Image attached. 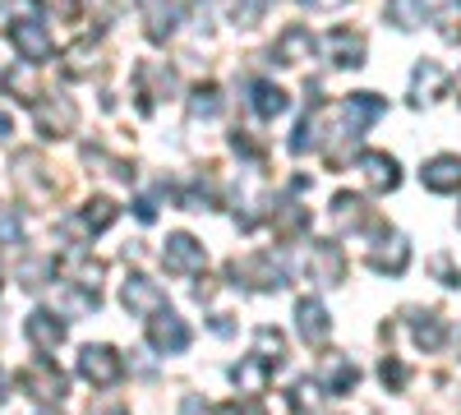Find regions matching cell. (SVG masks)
Listing matches in <instances>:
<instances>
[{
	"label": "cell",
	"instance_id": "5",
	"mask_svg": "<svg viewBox=\"0 0 461 415\" xmlns=\"http://www.w3.org/2000/svg\"><path fill=\"white\" fill-rule=\"evenodd\" d=\"M79 374L93 383V388H115L125 379V360H121V351L115 347H84L79 351Z\"/></svg>",
	"mask_w": 461,
	"mask_h": 415
},
{
	"label": "cell",
	"instance_id": "36",
	"mask_svg": "<svg viewBox=\"0 0 461 415\" xmlns=\"http://www.w3.org/2000/svg\"><path fill=\"white\" fill-rule=\"evenodd\" d=\"M212 415H267V410H263L258 397H245V401H221Z\"/></svg>",
	"mask_w": 461,
	"mask_h": 415
},
{
	"label": "cell",
	"instance_id": "11",
	"mask_svg": "<svg viewBox=\"0 0 461 415\" xmlns=\"http://www.w3.org/2000/svg\"><path fill=\"white\" fill-rule=\"evenodd\" d=\"M314 383H319L328 397H346V392H351V388L360 383V369H356V360H351V356H337V351H328V356L319 360Z\"/></svg>",
	"mask_w": 461,
	"mask_h": 415
},
{
	"label": "cell",
	"instance_id": "17",
	"mask_svg": "<svg viewBox=\"0 0 461 415\" xmlns=\"http://www.w3.org/2000/svg\"><path fill=\"white\" fill-rule=\"evenodd\" d=\"M420 180H425V190H434V194H456L461 190V158L456 153L429 158L425 171H420Z\"/></svg>",
	"mask_w": 461,
	"mask_h": 415
},
{
	"label": "cell",
	"instance_id": "30",
	"mask_svg": "<svg viewBox=\"0 0 461 415\" xmlns=\"http://www.w3.org/2000/svg\"><path fill=\"white\" fill-rule=\"evenodd\" d=\"M304 221H310V212H304L300 203H291V199H282V203H277V212H273V226H277L282 236L304 231Z\"/></svg>",
	"mask_w": 461,
	"mask_h": 415
},
{
	"label": "cell",
	"instance_id": "38",
	"mask_svg": "<svg viewBox=\"0 0 461 415\" xmlns=\"http://www.w3.org/2000/svg\"><path fill=\"white\" fill-rule=\"evenodd\" d=\"M134 217L148 226V221H158V203H152V199H134Z\"/></svg>",
	"mask_w": 461,
	"mask_h": 415
},
{
	"label": "cell",
	"instance_id": "25",
	"mask_svg": "<svg viewBox=\"0 0 461 415\" xmlns=\"http://www.w3.org/2000/svg\"><path fill=\"white\" fill-rule=\"evenodd\" d=\"M65 282H69V286H84V291H97V286H102V263L88 258V254H74V258L65 263Z\"/></svg>",
	"mask_w": 461,
	"mask_h": 415
},
{
	"label": "cell",
	"instance_id": "32",
	"mask_svg": "<svg viewBox=\"0 0 461 415\" xmlns=\"http://www.w3.org/2000/svg\"><path fill=\"white\" fill-rule=\"evenodd\" d=\"M263 14H267V0H230V19H236L240 28L263 23Z\"/></svg>",
	"mask_w": 461,
	"mask_h": 415
},
{
	"label": "cell",
	"instance_id": "37",
	"mask_svg": "<svg viewBox=\"0 0 461 415\" xmlns=\"http://www.w3.org/2000/svg\"><path fill=\"white\" fill-rule=\"evenodd\" d=\"M14 236H23V221L14 212H5V217H0V245H10Z\"/></svg>",
	"mask_w": 461,
	"mask_h": 415
},
{
	"label": "cell",
	"instance_id": "13",
	"mask_svg": "<svg viewBox=\"0 0 461 415\" xmlns=\"http://www.w3.org/2000/svg\"><path fill=\"white\" fill-rule=\"evenodd\" d=\"M295 332H300L310 347H323V342H328V337H332V319H328V310H323V300H314V295L295 300Z\"/></svg>",
	"mask_w": 461,
	"mask_h": 415
},
{
	"label": "cell",
	"instance_id": "22",
	"mask_svg": "<svg viewBox=\"0 0 461 415\" xmlns=\"http://www.w3.org/2000/svg\"><path fill=\"white\" fill-rule=\"evenodd\" d=\"M143 19H148V37L152 42H167L180 23V5L176 0H143Z\"/></svg>",
	"mask_w": 461,
	"mask_h": 415
},
{
	"label": "cell",
	"instance_id": "4",
	"mask_svg": "<svg viewBox=\"0 0 461 415\" xmlns=\"http://www.w3.org/2000/svg\"><path fill=\"white\" fill-rule=\"evenodd\" d=\"M32 121H37V134L42 139H65V134H74L79 111H74V102L60 97V93H37L32 97Z\"/></svg>",
	"mask_w": 461,
	"mask_h": 415
},
{
	"label": "cell",
	"instance_id": "29",
	"mask_svg": "<svg viewBox=\"0 0 461 415\" xmlns=\"http://www.w3.org/2000/svg\"><path fill=\"white\" fill-rule=\"evenodd\" d=\"M388 19L397 23V28H420L425 23V0H388Z\"/></svg>",
	"mask_w": 461,
	"mask_h": 415
},
{
	"label": "cell",
	"instance_id": "15",
	"mask_svg": "<svg viewBox=\"0 0 461 415\" xmlns=\"http://www.w3.org/2000/svg\"><path fill=\"white\" fill-rule=\"evenodd\" d=\"M319 42H314V32L304 28V23H291L282 37H277V47H273V60L277 65H304V60H314Z\"/></svg>",
	"mask_w": 461,
	"mask_h": 415
},
{
	"label": "cell",
	"instance_id": "18",
	"mask_svg": "<svg viewBox=\"0 0 461 415\" xmlns=\"http://www.w3.org/2000/svg\"><path fill=\"white\" fill-rule=\"evenodd\" d=\"M23 332H28V342L37 347V351H56L60 342H65V319L60 314H51V310H32L28 314V323H23Z\"/></svg>",
	"mask_w": 461,
	"mask_h": 415
},
{
	"label": "cell",
	"instance_id": "44",
	"mask_svg": "<svg viewBox=\"0 0 461 415\" xmlns=\"http://www.w3.org/2000/svg\"><path fill=\"white\" fill-rule=\"evenodd\" d=\"M456 102H461V74H456Z\"/></svg>",
	"mask_w": 461,
	"mask_h": 415
},
{
	"label": "cell",
	"instance_id": "6",
	"mask_svg": "<svg viewBox=\"0 0 461 415\" xmlns=\"http://www.w3.org/2000/svg\"><path fill=\"white\" fill-rule=\"evenodd\" d=\"M10 42L19 47V56L28 65H47L56 56V37L47 32V23H37V19H14L10 23Z\"/></svg>",
	"mask_w": 461,
	"mask_h": 415
},
{
	"label": "cell",
	"instance_id": "28",
	"mask_svg": "<svg viewBox=\"0 0 461 415\" xmlns=\"http://www.w3.org/2000/svg\"><path fill=\"white\" fill-rule=\"evenodd\" d=\"M93 69H97V47L93 42H79V47L65 51V74L69 79H88Z\"/></svg>",
	"mask_w": 461,
	"mask_h": 415
},
{
	"label": "cell",
	"instance_id": "40",
	"mask_svg": "<svg viewBox=\"0 0 461 415\" xmlns=\"http://www.w3.org/2000/svg\"><path fill=\"white\" fill-rule=\"evenodd\" d=\"M212 291H217V286H212V282H208V277H203V282H199V286H194V300H212Z\"/></svg>",
	"mask_w": 461,
	"mask_h": 415
},
{
	"label": "cell",
	"instance_id": "20",
	"mask_svg": "<svg viewBox=\"0 0 461 415\" xmlns=\"http://www.w3.org/2000/svg\"><path fill=\"white\" fill-rule=\"evenodd\" d=\"M443 84H447L443 65H438V60H420L415 74H411V102H415V106H429V102L443 93Z\"/></svg>",
	"mask_w": 461,
	"mask_h": 415
},
{
	"label": "cell",
	"instance_id": "12",
	"mask_svg": "<svg viewBox=\"0 0 461 415\" xmlns=\"http://www.w3.org/2000/svg\"><path fill=\"white\" fill-rule=\"evenodd\" d=\"M356 171L365 176V185H369L374 194H393L397 185H402V167H397V158H388V153H374V148L356 158Z\"/></svg>",
	"mask_w": 461,
	"mask_h": 415
},
{
	"label": "cell",
	"instance_id": "43",
	"mask_svg": "<svg viewBox=\"0 0 461 415\" xmlns=\"http://www.w3.org/2000/svg\"><path fill=\"white\" fill-rule=\"evenodd\" d=\"M5 392H10V388H5V369H0V401H5Z\"/></svg>",
	"mask_w": 461,
	"mask_h": 415
},
{
	"label": "cell",
	"instance_id": "10",
	"mask_svg": "<svg viewBox=\"0 0 461 415\" xmlns=\"http://www.w3.org/2000/svg\"><path fill=\"white\" fill-rule=\"evenodd\" d=\"M304 268H310V277H314L319 286H341V277H346V254H341V245H332V240H310Z\"/></svg>",
	"mask_w": 461,
	"mask_h": 415
},
{
	"label": "cell",
	"instance_id": "3",
	"mask_svg": "<svg viewBox=\"0 0 461 415\" xmlns=\"http://www.w3.org/2000/svg\"><path fill=\"white\" fill-rule=\"evenodd\" d=\"M19 388L32 397V401H42V406H56V401H65V392H69V379L60 374V365L56 360H47V356H37L23 374H19Z\"/></svg>",
	"mask_w": 461,
	"mask_h": 415
},
{
	"label": "cell",
	"instance_id": "26",
	"mask_svg": "<svg viewBox=\"0 0 461 415\" xmlns=\"http://www.w3.org/2000/svg\"><path fill=\"white\" fill-rule=\"evenodd\" d=\"M221 116V88L217 84H199L189 93V121H212Z\"/></svg>",
	"mask_w": 461,
	"mask_h": 415
},
{
	"label": "cell",
	"instance_id": "7",
	"mask_svg": "<svg viewBox=\"0 0 461 415\" xmlns=\"http://www.w3.org/2000/svg\"><path fill=\"white\" fill-rule=\"evenodd\" d=\"M162 263H167V273H176V277H194V273H203L208 249H203L194 236H189V231H176V236H167Z\"/></svg>",
	"mask_w": 461,
	"mask_h": 415
},
{
	"label": "cell",
	"instance_id": "1",
	"mask_svg": "<svg viewBox=\"0 0 461 415\" xmlns=\"http://www.w3.org/2000/svg\"><path fill=\"white\" fill-rule=\"evenodd\" d=\"M369 231H374V236H369V268L383 273V277H402V273L411 268V245H406V236L393 231V226H383V221H374Z\"/></svg>",
	"mask_w": 461,
	"mask_h": 415
},
{
	"label": "cell",
	"instance_id": "2",
	"mask_svg": "<svg viewBox=\"0 0 461 415\" xmlns=\"http://www.w3.org/2000/svg\"><path fill=\"white\" fill-rule=\"evenodd\" d=\"M230 277H236V286H249V291H282L286 263L277 254H245V258H230Z\"/></svg>",
	"mask_w": 461,
	"mask_h": 415
},
{
	"label": "cell",
	"instance_id": "39",
	"mask_svg": "<svg viewBox=\"0 0 461 415\" xmlns=\"http://www.w3.org/2000/svg\"><path fill=\"white\" fill-rule=\"evenodd\" d=\"M434 273L443 277V286H461V273H452V268H447V258H434Z\"/></svg>",
	"mask_w": 461,
	"mask_h": 415
},
{
	"label": "cell",
	"instance_id": "27",
	"mask_svg": "<svg viewBox=\"0 0 461 415\" xmlns=\"http://www.w3.org/2000/svg\"><path fill=\"white\" fill-rule=\"evenodd\" d=\"M254 356L277 369V365L286 360V337H282L277 328H258V332H254Z\"/></svg>",
	"mask_w": 461,
	"mask_h": 415
},
{
	"label": "cell",
	"instance_id": "8",
	"mask_svg": "<svg viewBox=\"0 0 461 415\" xmlns=\"http://www.w3.org/2000/svg\"><path fill=\"white\" fill-rule=\"evenodd\" d=\"M121 305L130 314H139V319H152V314L167 310V291L152 282V277H143V273H130L125 286H121Z\"/></svg>",
	"mask_w": 461,
	"mask_h": 415
},
{
	"label": "cell",
	"instance_id": "42",
	"mask_svg": "<svg viewBox=\"0 0 461 415\" xmlns=\"http://www.w3.org/2000/svg\"><path fill=\"white\" fill-rule=\"evenodd\" d=\"M10 134V116H5V111H0V139H5Z\"/></svg>",
	"mask_w": 461,
	"mask_h": 415
},
{
	"label": "cell",
	"instance_id": "24",
	"mask_svg": "<svg viewBox=\"0 0 461 415\" xmlns=\"http://www.w3.org/2000/svg\"><path fill=\"white\" fill-rule=\"evenodd\" d=\"M411 337L420 351H438L447 342V323L438 314H425V310H411Z\"/></svg>",
	"mask_w": 461,
	"mask_h": 415
},
{
	"label": "cell",
	"instance_id": "45",
	"mask_svg": "<svg viewBox=\"0 0 461 415\" xmlns=\"http://www.w3.org/2000/svg\"><path fill=\"white\" fill-rule=\"evenodd\" d=\"M456 221H461V212H456Z\"/></svg>",
	"mask_w": 461,
	"mask_h": 415
},
{
	"label": "cell",
	"instance_id": "23",
	"mask_svg": "<svg viewBox=\"0 0 461 415\" xmlns=\"http://www.w3.org/2000/svg\"><path fill=\"white\" fill-rule=\"evenodd\" d=\"M332 221L341 226V231H360V226H369V221H378V217H374L369 203L356 199V194H332Z\"/></svg>",
	"mask_w": 461,
	"mask_h": 415
},
{
	"label": "cell",
	"instance_id": "9",
	"mask_svg": "<svg viewBox=\"0 0 461 415\" xmlns=\"http://www.w3.org/2000/svg\"><path fill=\"white\" fill-rule=\"evenodd\" d=\"M148 347L158 351V356H180L189 347V323L180 314H171V310L152 314L148 319Z\"/></svg>",
	"mask_w": 461,
	"mask_h": 415
},
{
	"label": "cell",
	"instance_id": "34",
	"mask_svg": "<svg viewBox=\"0 0 461 415\" xmlns=\"http://www.w3.org/2000/svg\"><path fill=\"white\" fill-rule=\"evenodd\" d=\"M378 379H383V388H388V392H402L411 374H406V365H402L397 356H383V365H378Z\"/></svg>",
	"mask_w": 461,
	"mask_h": 415
},
{
	"label": "cell",
	"instance_id": "16",
	"mask_svg": "<svg viewBox=\"0 0 461 415\" xmlns=\"http://www.w3.org/2000/svg\"><path fill=\"white\" fill-rule=\"evenodd\" d=\"M323 51H328V60L341 65V69H360V65H365V37L351 32V28H332V32L323 37Z\"/></svg>",
	"mask_w": 461,
	"mask_h": 415
},
{
	"label": "cell",
	"instance_id": "21",
	"mask_svg": "<svg viewBox=\"0 0 461 415\" xmlns=\"http://www.w3.org/2000/svg\"><path fill=\"white\" fill-rule=\"evenodd\" d=\"M267 379H273V365H267V360H258V356H245L236 369H230V383H236L245 397H258V392H267Z\"/></svg>",
	"mask_w": 461,
	"mask_h": 415
},
{
	"label": "cell",
	"instance_id": "41",
	"mask_svg": "<svg viewBox=\"0 0 461 415\" xmlns=\"http://www.w3.org/2000/svg\"><path fill=\"white\" fill-rule=\"evenodd\" d=\"M310 5H314V10H341L346 0H310Z\"/></svg>",
	"mask_w": 461,
	"mask_h": 415
},
{
	"label": "cell",
	"instance_id": "35",
	"mask_svg": "<svg viewBox=\"0 0 461 415\" xmlns=\"http://www.w3.org/2000/svg\"><path fill=\"white\" fill-rule=\"evenodd\" d=\"M37 5H42L56 23H74V19H79V0H37Z\"/></svg>",
	"mask_w": 461,
	"mask_h": 415
},
{
	"label": "cell",
	"instance_id": "14",
	"mask_svg": "<svg viewBox=\"0 0 461 415\" xmlns=\"http://www.w3.org/2000/svg\"><path fill=\"white\" fill-rule=\"evenodd\" d=\"M115 217H121V208H115L111 199H88L79 212L65 221V236H102Z\"/></svg>",
	"mask_w": 461,
	"mask_h": 415
},
{
	"label": "cell",
	"instance_id": "19",
	"mask_svg": "<svg viewBox=\"0 0 461 415\" xmlns=\"http://www.w3.org/2000/svg\"><path fill=\"white\" fill-rule=\"evenodd\" d=\"M249 106H254L258 121H277V116H286V111H291V97H286V88H277V84L254 79V84H249Z\"/></svg>",
	"mask_w": 461,
	"mask_h": 415
},
{
	"label": "cell",
	"instance_id": "33",
	"mask_svg": "<svg viewBox=\"0 0 461 415\" xmlns=\"http://www.w3.org/2000/svg\"><path fill=\"white\" fill-rule=\"evenodd\" d=\"M319 392H323V388H319L314 379H295V383H291V410H300V415L314 410V406H319Z\"/></svg>",
	"mask_w": 461,
	"mask_h": 415
},
{
	"label": "cell",
	"instance_id": "31",
	"mask_svg": "<svg viewBox=\"0 0 461 415\" xmlns=\"http://www.w3.org/2000/svg\"><path fill=\"white\" fill-rule=\"evenodd\" d=\"M438 32H443V42H461V0H447V5L434 14Z\"/></svg>",
	"mask_w": 461,
	"mask_h": 415
}]
</instances>
